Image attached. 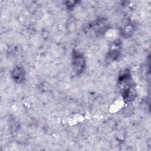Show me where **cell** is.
<instances>
[{
	"instance_id": "cell-1",
	"label": "cell",
	"mask_w": 151,
	"mask_h": 151,
	"mask_svg": "<svg viewBox=\"0 0 151 151\" xmlns=\"http://www.w3.org/2000/svg\"><path fill=\"white\" fill-rule=\"evenodd\" d=\"M72 63L74 72L77 75L81 74L86 67V59L80 52L74 51L72 55Z\"/></svg>"
},
{
	"instance_id": "cell-2",
	"label": "cell",
	"mask_w": 151,
	"mask_h": 151,
	"mask_svg": "<svg viewBox=\"0 0 151 151\" xmlns=\"http://www.w3.org/2000/svg\"><path fill=\"white\" fill-rule=\"evenodd\" d=\"M93 31L98 35H101L104 34L109 28V24L107 21L104 18L98 19L92 25Z\"/></svg>"
},
{
	"instance_id": "cell-3",
	"label": "cell",
	"mask_w": 151,
	"mask_h": 151,
	"mask_svg": "<svg viewBox=\"0 0 151 151\" xmlns=\"http://www.w3.org/2000/svg\"><path fill=\"white\" fill-rule=\"evenodd\" d=\"M120 41L119 40H117L113 43L107 55V58H108L109 61H113L117 60L120 53Z\"/></svg>"
},
{
	"instance_id": "cell-4",
	"label": "cell",
	"mask_w": 151,
	"mask_h": 151,
	"mask_svg": "<svg viewBox=\"0 0 151 151\" xmlns=\"http://www.w3.org/2000/svg\"><path fill=\"white\" fill-rule=\"evenodd\" d=\"M13 80L17 83H22L25 77V71L24 68L21 66H16L11 73Z\"/></svg>"
},
{
	"instance_id": "cell-5",
	"label": "cell",
	"mask_w": 151,
	"mask_h": 151,
	"mask_svg": "<svg viewBox=\"0 0 151 151\" xmlns=\"http://www.w3.org/2000/svg\"><path fill=\"white\" fill-rule=\"evenodd\" d=\"M133 26L130 24H128L124 26L122 29V35L126 37H128L132 35V33L133 32Z\"/></svg>"
}]
</instances>
